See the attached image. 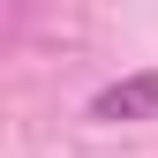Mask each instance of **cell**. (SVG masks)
Segmentation results:
<instances>
[{
    "label": "cell",
    "instance_id": "cell-1",
    "mask_svg": "<svg viewBox=\"0 0 158 158\" xmlns=\"http://www.w3.org/2000/svg\"><path fill=\"white\" fill-rule=\"evenodd\" d=\"M90 121L98 128H128V121H158V68H135L121 83H106L90 98Z\"/></svg>",
    "mask_w": 158,
    "mask_h": 158
}]
</instances>
